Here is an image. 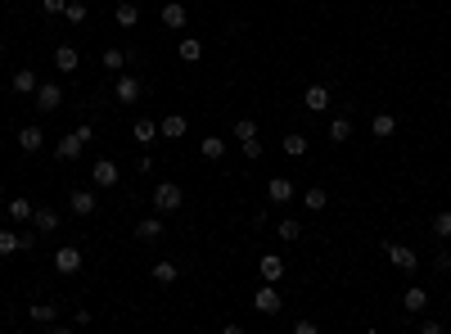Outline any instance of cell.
I'll use <instances>...</instances> for the list:
<instances>
[{
	"mask_svg": "<svg viewBox=\"0 0 451 334\" xmlns=\"http://www.w3.org/2000/svg\"><path fill=\"white\" fill-rule=\"evenodd\" d=\"M185 204V190L176 181H158L154 185V213H176Z\"/></svg>",
	"mask_w": 451,
	"mask_h": 334,
	"instance_id": "obj_1",
	"label": "cell"
},
{
	"mask_svg": "<svg viewBox=\"0 0 451 334\" xmlns=\"http://www.w3.org/2000/svg\"><path fill=\"white\" fill-rule=\"evenodd\" d=\"M384 253H388V262H393L398 271H406V276H411V271H419V253L411 244H393V239H388Z\"/></svg>",
	"mask_w": 451,
	"mask_h": 334,
	"instance_id": "obj_2",
	"label": "cell"
},
{
	"mask_svg": "<svg viewBox=\"0 0 451 334\" xmlns=\"http://www.w3.org/2000/svg\"><path fill=\"white\" fill-rule=\"evenodd\" d=\"M54 271H59V276H77V271H82V248L77 244L54 248Z\"/></svg>",
	"mask_w": 451,
	"mask_h": 334,
	"instance_id": "obj_3",
	"label": "cell"
},
{
	"mask_svg": "<svg viewBox=\"0 0 451 334\" xmlns=\"http://www.w3.org/2000/svg\"><path fill=\"white\" fill-rule=\"evenodd\" d=\"M32 99H36V108H41V113H54V108L64 104V86H59V82H41Z\"/></svg>",
	"mask_w": 451,
	"mask_h": 334,
	"instance_id": "obj_4",
	"label": "cell"
},
{
	"mask_svg": "<svg viewBox=\"0 0 451 334\" xmlns=\"http://www.w3.org/2000/svg\"><path fill=\"white\" fill-rule=\"evenodd\" d=\"M253 307H258L262 316H276L280 307H284V298H280V289H276V285H267V281H262V289L253 294Z\"/></svg>",
	"mask_w": 451,
	"mask_h": 334,
	"instance_id": "obj_5",
	"label": "cell"
},
{
	"mask_svg": "<svg viewBox=\"0 0 451 334\" xmlns=\"http://www.w3.org/2000/svg\"><path fill=\"white\" fill-rule=\"evenodd\" d=\"M113 91H118V104H136V99L145 95V82H140L136 73H118V86Z\"/></svg>",
	"mask_w": 451,
	"mask_h": 334,
	"instance_id": "obj_6",
	"label": "cell"
},
{
	"mask_svg": "<svg viewBox=\"0 0 451 334\" xmlns=\"http://www.w3.org/2000/svg\"><path fill=\"white\" fill-rule=\"evenodd\" d=\"M90 181H95V190H113V185H118V163L99 158L95 167H90Z\"/></svg>",
	"mask_w": 451,
	"mask_h": 334,
	"instance_id": "obj_7",
	"label": "cell"
},
{
	"mask_svg": "<svg viewBox=\"0 0 451 334\" xmlns=\"http://www.w3.org/2000/svg\"><path fill=\"white\" fill-rule=\"evenodd\" d=\"M267 199H271V204H293L298 190H293L289 176H271V181H267Z\"/></svg>",
	"mask_w": 451,
	"mask_h": 334,
	"instance_id": "obj_8",
	"label": "cell"
},
{
	"mask_svg": "<svg viewBox=\"0 0 451 334\" xmlns=\"http://www.w3.org/2000/svg\"><path fill=\"white\" fill-rule=\"evenodd\" d=\"M162 230H167V226H162V217H158V213L145 217V222H136V239H140V244H158Z\"/></svg>",
	"mask_w": 451,
	"mask_h": 334,
	"instance_id": "obj_9",
	"label": "cell"
},
{
	"mask_svg": "<svg viewBox=\"0 0 451 334\" xmlns=\"http://www.w3.org/2000/svg\"><path fill=\"white\" fill-rule=\"evenodd\" d=\"M258 271H262V281H267V285H280V281H284V258H280V253H262Z\"/></svg>",
	"mask_w": 451,
	"mask_h": 334,
	"instance_id": "obj_10",
	"label": "cell"
},
{
	"mask_svg": "<svg viewBox=\"0 0 451 334\" xmlns=\"http://www.w3.org/2000/svg\"><path fill=\"white\" fill-rule=\"evenodd\" d=\"M185 131H190V118H185V113H167V118L158 122V136H167V141H181Z\"/></svg>",
	"mask_w": 451,
	"mask_h": 334,
	"instance_id": "obj_11",
	"label": "cell"
},
{
	"mask_svg": "<svg viewBox=\"0 0 451 334\" xmlns=\"http://www.w3.org/2000/svg\"><path fill=\"white\" fill-rule=\"evenodd\" d=\"M162 23H167L172 32H181L185 23H190V10H185L181 0H167V5H162Z\"/></svg>",
	"mask_w": 451,
	"mask_h": 334,
	"instance_id": "obj_12",
	"label": "cell"
},
{
	"mask_svg": "<svg viewBox=\"0 0 451 334\" xmlns=\"http://www.w3.org/2000/svg\"><path fill=\"white\" fill-rule=\"evenodd\" d=\"M41 145H45V131L36 127V122H27V127L19 131V150H23V154H36Z\"/></svg>",
	"mask_w": 451,
	"mask_h": 334,
	"instance_id": "obj_13",
	"label": "cell"
},
{
	"mask_svg": "<svg viewBox=\"0 0 451 334\" xmlns=\"http://www.w3.org/2000/svg\"><path fill=\"white\" fill-rule=\"evenodd\" d=\"M77 64H82L77 45H54V68H59V73H77Z\"/></svg>",
	"mask_w": 451,
	"mask_h": 334,
	"instance_id": "obj_14",
	"label": "cell"
},
{
	"mask_svg": "<svg viewBox=\"0 0 451 334\" xmlns=\"http://www.w3.org/2000/svg\"><path fill=\"white\" fill-rule=\"evenodd\" d=\"M36 86H41V82H36L32 68H19V73H14V82H10L14 95H36Z\"/></svg>",
	"mask_w": 451,
	"mask_h": 334,
	"instance_id": "obj_15",
	"label": "cell"
},
{
	"mask_svg": "<svg viewBox=\"0 0 451 334\" xmlns=\"http://www.w3.org/2000/svg\"><path fill=\"white\" fill-rule=\"evenodd\" d=\"M95 204H99V199L90 190H73V194H68V208H73L77 217H90V213H95Z\"/></svg>",
	"mask_w": 451,
	"mask_h": 334,
	"instance_id": "obj_16",
	"label": "cell"
},
{
	"mask_svg": "<svg viewBox=\"0 0 451 334\" xmlns=\"http://www.w3.org/2000/svg\"><path fill=\"white\" fill-rule=\"evenodd\" d=\"M302 104L312 108V113H325L330 108V86H307L302 91Z\"/></svg>",
	"mask_w": 451,
	"mask_h": 334,
	"instance_id": "obj_17",
	"label": "cell"
},
{
	"mask_svg": "<svg viewBox=\"0 0 451 334\" xmlns=\"http://www.w3.org/2000/svg\"><path fill=\"white\" fill-rule=\"evenodd\" d=\"M82 150H86V141H82V136H77V131H68L64 141H59V158H64V163L82 158Z\"/></svg>",
	"mask_w": 451,
	"mask_h": 334,
	"instance_id": "obj_18",
	"label": "cell"
},
{
	"mask_svg": "<svg viewBox=\"0 0 451 334\" xmlns=\"http://www.w3.org/2000/svg\"><path fill=\"white\" fill-rule=\"evenodd\" d=\"M176 59H181V64H199V59H204V41H194V36H185V41L176 45Z\"/></svg>",
	"mask_w": 451,
	"mask_h": 334,
	"instance_id": "obj_19",
	"label": "cell"
},
{
	"mask_svg": "<svg viewBox=\"0 0 451 334\" xmlns=\"http://www.w3.org/2000/svg\"><path fill=\"white\" fill-rule=\"evenodd\" d=\"M32 213H36V208L27 204L23 194H19V199H10V222H19V226H32Z\"/></svg>",
	"mask_w": 451,
	"mask_h": 334,
	"instance_id": "obj_20",
	"label": "cell"
},
{
	"mask_svg": "<svg viewBox=\"0 0 451 334\" xmlns=\"http://www.w3.org/2000/svg\"><path fill=\"white\" fill-rule=\"evenodd\" d=\"M131 136H136L140 145H154V136H158V122H154V118H136V122H131Z\"/></svg>",
	"mask_w": 451,
	"mask_h": 334,
	"instance_id": "obj_21",
	"label": "cell"
},
{
	"mask_svg": "<svg viewBox=\"0 0 451 334\" xmlns=\"http://www.w3.org/2000/svg\"><path fill=\"white\" fill-rule=\"evenodd\" d=\"M402 302H406V316H419L424 307H429V294L419 289V285H411V289H406V298H402Z\"/></svg>",
	"mask_w": 451,
	"mask_h": 334,
	"instance_id": "obj_22",
	"label": "cell"
},
{
	"mask_svg": "<svg viewBox=\"0 0 451 334\" xmlns=\"http://www.w3.org/2000/svg\"><path fill=\"white\" fill-rule=\"evenodd\" d=\"M370 131H375L379 141H388V136L398 131V118H393V113H375V118H370Z\"/></svg>",
	"mask_w": 451,
	"mask_h": 334,
	"instance_id": "obj_23",
	"label": "cell"
},
{
	"mask_svg": "<svg viewBox=\"0 0 451 334\" xmlns=\"http://www.w3.org/2000/svg\"><path fill=\"white\" fill-rule=\"evenodd\" d=\"M32 226L50 235V230H59V213H54V208H36V213H32Z\"/></svg>",
	"mask_w": 451,
	"mask_h": 334,
	"instance_id": "obj_24",
	"label": "cell"
},
{
	"mask_svg": "<svg viewBox=\"0 0 451 334\" xmlns=\"http://www.w3.org/2000/svg\"><path fill=\"white\" fill-rule=\"evenodd\" d=\"M127 54H131V50H118V45H113V50L99 54V64H104L108 73H122V68H127Z\"/></svg>",
	"mask_w": 451,
	"mask_h": 334,
	"instance_id": "obj_25",
	"label": "cell"
},
{
	"mask_svg": "<svg viewBox=\"0 0 451 334\" xmlns=\"http://www.w3.org/2000/svg\"><path fill=\"white\" fill-rule=\"evenodd\" d=\"M176 276H181L176 262H154V285H176Z\"/></svg>",
	"mask_w": 451,
	"mask_h": 334,
	"instance_id": "obj_26",
	"label": "cell"
},
{
	"mask_svg": "<svg viewBox=\"0 0 451 334\" xmlns=\"http://www.w3.org/2000/svg\"><path fill=\"white\" fill-rule=\"evenodd\" d=\"M113 19H118V27H136V23H140V10L131 5V0H122L118 10H113Z\"/></svg>",
	"mask_w": 451,
	"mask_h": 334,
	"instance_id": "obj_27",
	"label": "cell"
},
{
	"mask_svg": "<svg viewBox=\"0 0 451 334\" xmlns=\"http://www.w3.org/2000/svg\"><path fill=\"white\" fill-rule=\"evenodd\" d=\"M330 141H334V145L352 141V118H334V122H330Z\"/></svg>",
	"mask_w": 451,
	"mask_h": 334,
	"instance_id": "obj_28",
	"label": "cell"
},
{
	"mask_svg": "<svg viewBox=\"0 0 451 334\" xmlns=\"http://www.w3.org/2000/svg\"><path fill=\"white\" fill-rule=\"evenodd\" d=\"M284 154H289V158H302V154H307V136H302V131H289V136H284Z\"/></svg>",
	"mask_w": 451,
	"mask_h": 334,
	"instance_id": "obj_29",
	"label": "cell"
},
{
	"mask_svg": "<svg viewBox=\"0 0 451 334\" xmlns=\"http://www.w3.org/2000/svg\"><path fill=\"white\" fill-rule=\"evenodd\" d=\"M27 316H32L36 325H54V302H32V307H27Z\"/></svg>",
	"mask_w": 451,
	"mask_h": 334,
	"instance_id": "obj_30",
	"label": "cell"
},
{
	"mask_svg": "<svg viewBox=\"0 0 451 334\" xmlns=\"http://www.w3.org/2000/svg\"><path fill=\"white\" fill-rule=\"evenodd\" d=\"M10 253H23V239L19 230H0V258H10Z\"/></svg>",
	"mask_w": 451,
	"mask_h": 334,
	"instance_id": "obj_31",
	"label": "cell"
},
{
	"mask_svg": "<svg viewBox=\"0 0 451 334\" xmlns=\"http://www.w3.org/2000/svg\"><path fill=\"white\" fill-rule=\"evenodd\" d=\"M276 235H280V239H284V244H298V235H302V226H298V222H293V217H284V222H280V226H276Z\"/></svg>",
	"mask_w": 451,
	"mask_h": 334,
	"instance_id": "obj_32",
	"label": "cell"
},
{
	"mask_svg": "<svg viewBox=\"0 0 451 334\" xmlns=\"http://www.w3.org/2000/svg\"><path fill=\"white\" fill-rule=\"evenodd\" d=\"M302 204L312 208V213H325V204H330V194H325L321 185H316V190H307V194H302Z\"/></svg>",
	"mask_w": 451,
	"mask_h": 334,
	"instance_id": "obj_33",
	"label": "cell"
},
{
	"mask_svg": "<svg viewBox=\"0 0 451 334\" xmlns=\"http://www.w3.org/2000/svg\"><path fill=\"white\" fill-rule=\"evenodd\" d=\"M199 154H204V158H221V154H226V141H221V136H208V141L199 145Z\"/></svg>",
	"mask_w": 451,
	"mask_h": 334,
	"instance_id": "obj_34",
	"label": "cell"
},
{
	"mask_svg": "<svg viewBox=\"0 0 451 334\" xmlns=\"http://www.w3.org/2000/svg\"><path fill=\"white\" fill-rule=\"evenodd\" d=\"M64 19L73 23V27H82V23H86V5H68V10H64Z\"/></svg>",
	"mask_w": 451,
	"mask_h": 334,
	"instance_id": "obj_35",
	"label": "cell"
},
{
	"mask_svg": "<svg viewBox=\"0 0 451 334\" xmlns=\"http://www.w3.org/2000/svg\"><path fill=\"white\" fill-rule=\"evenodd\" d=\"M235 136H239V141H248V136H258V122H253V118H239V122H235Z\"/></svg>",
	"mask_w": 451,
	"mask_h": 334,
	"instance_id": "obj_36",
	"label": "cell"
},
{
	"mask_svg": "<svg viewBox=\"0 0 451 334\" xmlns=\"http://www.w3.org/2000/svg\"><path fill=\"white\" fill-rule=\"evenodd\" d=\"M239 150H244V158H262V141H258V136H248V141H239Z\"/></svg>",
	"mask_w": 451,
	"mask_h": 334,
	"instance_id": "obj_37",
	"label": "cell"
},
{
	"mask_svg": "<svg viewBox=\"0 0 451 334\" xmlns=\"http://www.w3.org/2000/svg\"><path fill=\"white\" fill-rule=\"evenodd\" d=\"M433 230H438V235H451V208H442V213L433 217Z\"/></svg>",
	"mask_w": 451,
	"mask_h": 334,
	"instance_id": "obj_38",
	"label": "cell"
},
{
	"mask_svg": "<svg viewBox=\"0 0 451 334\" xmlns=\"http://www.w3.org/2000/svg\"><path fill=\"white\" fill-rule=\"evenodd\" d=\"M41 10H45V14H64L68 0H41Z\"/></svg>",
	"mask_w": 451,
	"mask_h": 334,
	"instance_id": "obj_39",
	"label": "cell"
},
{
	"mask_svg": "<svg viewBox=\"0 0 451 334\" xmlns=\"http://www.w3.org/2000/svg\"><path fill=\"white\" fill-rule=\"evenodd\" d=\"M316 330H321L316 321H293V334H316Z\"/></svg>",
	"mask_w": 451,
	"mask_h": 334,
	"instance_id": "obj_40",
	"label": "cell"
},
{
	"mask_svg": "<svg viewBox=\"0 0 451 334\" xmlns=\"http://www.w3.org/2000/svg\"><path fill=\"white\" fill-rule=\"evenodd\" d=\"M136 172H140V176H149V172H154V158H149V154H145V158H136Z\"/></svg>",
	"mask_w": 451,
	"mask_h": 334,
	"instance_id": "obj_41",
	"label": "cell"
},
{
	"mask_svg": "<svg viewBox=\"0 0 451 334\" xmlns=\"http://www.w3.org/2000/svg\"><path fill=\"white\" fill-rule=\"evenodd\" d=\"M0 54H5V41H0Z\"/></svg>",
	"mask_w": 451,
	"mask_h": 334,
	"instance_id": "obj_42",
	"label": "cell"
}]
</instances>
